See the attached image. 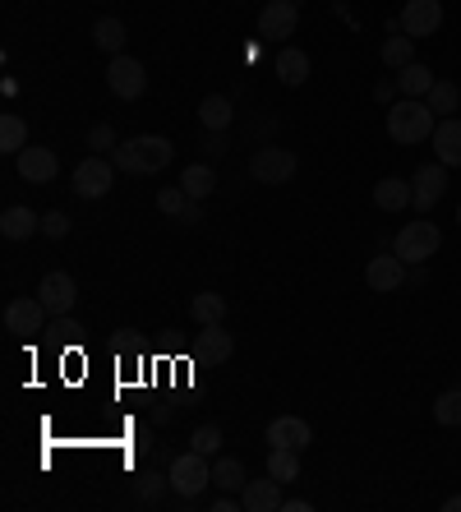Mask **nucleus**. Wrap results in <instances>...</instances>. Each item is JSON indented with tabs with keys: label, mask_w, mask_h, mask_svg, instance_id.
I'll use <instances>...</instances> for the list:
<instances>
[{
	"label": "nucleus",
	"mask_w": 461,
	"mask_h": 512,
	"mask_svg": "<svg viewBox=\"0 0 461 512\" xmlns=\"http://www.w3.org/2000/svg\"><path fill=\"white\" fill-rule=\"evenodd\" d=\"M51 314H47V305L37 296H19V300H10L5 305V333H14V337H33V333H42V323H47Z\"/></svg>",
	"instance_id": "obj_11"
},
{
	"label": "nucleus",
	"mask_w": 461,
	"mask_h": 512,
	"mask_svg": "<svg viewBox=\"0 0 461 512\" xmlns=\"http://www.w3.org/2000/svg\"><path fill=\"white\" fill-rule=\"evenodd\" d=\"M180 190L190 194V199H213V190H217V171L213 167H203V162H194V167H185L180 171Z\"/></svg>",
	"instance_id": "obj_24"
},
{
	"label": "nucleus",
	"mask_w": 461,
	"mask_h": 512,
	"mask_svg": "<svg viewBox=\"0 0 461 512\" xmlns=\"http://www.w3.org/2000/svg\"><path fill=\"white\" fill-rule=\"evenodd\" d=\"M374 203H379L383 213H402V208H411V203H415L411 180H402V176H383L379 185H374Z\"/></svg>",
	"instance_id": "obj_21"
},
{
	"label": "nucleus",
	"mask_w": 461,
	"mask_h": 512,
	"mask_svg": "<svg viewBox=\"0 0 461 512\" xmlns=\"http://www.w3.org/2000/svg\"><path fill=\"white\" fill-rule=\"evenodd\" d=\"M203 148L213 157H222L226 153V130H203Z\"/></svg>",
	"instance_id": "obj_38"
},
{
	"label": "nucleus",
	"mask_w": 461,
	"mask_h": 512,
	"mask_svg": "<svg viewBox=\"0 0 461 512\" xmlns=\"http://www.w3.org/2000/svg\"><path fill=\"white\" fill-rule=\"evenodd\" d=\"M199 222H203V203H199V199H190V208L180 213V227H199Z\"/></svg>",
	"instance_id": "obj_39"
},
{
	"label": "nucleus",
	"mask_w": 461,
	"mask_h": 512,
	"mask_svg": "<svg viewBox=\"0 0 461 512\" xmlns=\"http://www.w3.org/2000/svg\"><path fill=\"white\" fill-rule=\"evenodd\" d=\"M300 24V5L296 0H268L259 10V37L268 42V47H282L286 37L296 33Z\"/></svg>",
	"instance_id": "obj_8"
},
{
	"label": "nucleus",
	"mask_w": 461,
	"mask_h": 512,
	"mask_svg": "<svg viewBox=\"0 0 461 512\" xmlns=\"http://www.w3.org/2000/svg\"><path fill=\"white\" fill-rule=\"evenodd\" d=\"M42 236L65 240V236H70V217H65V213H42Z\"/></svg>",
	"instance_id": "obj_37"
},
{
	"label": "nucleus",
	"mask_w": 461,
	"mask_h": 512,
	"mask_svg": "<svg viewBox=\"0 0 461 512\" xmlns=\"http://www.w3.org/2000/svg\"><path fill=\"white\" fill-rule=\"evenodd\" d=\"M176 416V411H171V406H153V425H166V420Z\"/></svg>",
	"instance_id": "obj_41"
},
{
	"label": "nucleus",
	"mask_w": 461,
	"mask_h": 512,
	"mask_svg": "<svg viewBox=\"0 0 461 512\" xmlns=\"http://www.w3.org/2000/svg\"><path fill=\"white\" fill-rule=\"evenodd\" d=\"M406 273H411V263H402L392 250H379L365 263V286L379 291V296H388V291H402L406 286Z\"/></svg>",
	"instance_id": "obj_9"
},
{
	"label": "nucleus",
	"mask_w": 461,
	"mask_h": 512,
	"mask_svg": "<svg viewBox=\"0 0 461 512\" xmlns=\"http://www.w3.org/2000/svg\"><path fill=\"white\" fill-rule=\"evenodd\" d=\"M411 194H415V213H434V203L448 194V167L443 162H425V167L411 176Z\"/></svg>",
	"instance_id": "obj_10"
},
{
	"label": "nucleus",
	"mask_w": 461,
	"mask_h": 512,
	"mask_svg": "<svg viewBox=\"0 0 461 512\" xmlns=\"http://www.w3.org/2000/svg\"><path fill=\"white\" fill-rule=\"evenodd\" d=\"M434 425H443V429L461 425V388H448V393L434 397Z\"/></svg>",
	"instance_id": "obj_32"
},
{
	"label": "nucleus",
	"mask_w": 461,
	"mask_h": 512,
	"mask_svg": "<svg viewBox=\"0 0 461 512\" xmlns=\"http://www.w3.org/2000/svg\"><path fill=\"white\" fill-rule=\"evenodd\" d=\"M263 439H268V448H296V453H305L309 443H314V429L300 416H277V420H268Z\"/></svg>",
	"instance_id": "obj_15"
},
{
	"label": "nucleus",
	"mask_w": 461,
	"mask_h": 512,
	"mask_svg": "<svg viewBox=\"0 0 461 512\" xmlns=\"http://www.w3.org/2000/svg\"><path fill=\"white\" fill-rule=\"evenodd\" d=\"M107 88L120 97V102H139L143 93H148V70H143L134 56H111V65H107Z\"/></svg>",
	"instance_id": "obj_7"
},
{
	"label": "nucleus",
	"mask_w": 461,
	"mask_h": 512,
	"mask_svg": "<svg viewBox=\"0 0 461 512\" xmlns=\"http://www.w3.org/2000/svg\"><path fill=\"white\" fill-rule=\"evenodd\" d=\"M249 485V471L240 457H217L213 462V489H222V494H240V489Z\"/></svg>",
	"instance_id": "obj_23"
},
{
	"label": "nucleus",
	"mask_w": 461,
	"mask_h": 512,
	"mask_svg": "<svg viewBox=\"0 0 461 512\" xmlns=\"http://www.w3.org/2000/svg\"><path fill=\"white\" fill-rule=\"evenodd\" d=\"M434 162L443 167H461V120L457 116H443L434 125Z\"/></svg>",
	"instance_id": "obj_17"
},
{
	"label": "nucleus",
	"mask_w": 461,
	"mask_h": 512,
	"mask_svg": "<svg viewBox=\"0 0 461 512\" xmlns=\"http://www.w3.org/2000/svg\"><path fill=\"white\" fill-rule=\"evenodd\" d=\"M37 300L47 305L51 319H56V314H70L74 305H79V282H74L70 273H47L37 282Z\"/></svg>",
	"instance_id": "obj_12"
},
{
	"label": "nucleus",
	"mask_w": 461,
	"mask_h": 512,
	"mask_svg": "<svg viewBox=\"0 0 461 512\" xmlns=\"http://www.w3.org/2000/svg\"><path fill=\"white\" fill-rule=\"evenodd\" d=\"M166 480H171V489H176L185 503H194L203 494V489L213 485V462L203 453H176L171 462H166Z\"/></svg>",
	"instance_id": "obj_3"
},
{
	"label": "nucleus",
	"mask_w": 461,
	"mask_h": 512,
	"mask_svg": "<svg viewBox=\"0 0 461 512\" xmlns=\"http://www.w3.org/2000/svg\"><path fill=\"white\" fill-rule=\"evenodd\" d=\"M190 448H194V453H203V457H217V448H222V429H217V425H199L190 434Z\"/></svg>",
	"instance_id": "obj_35"
},
{
	"label": "nucleus",
	"mask_w": 461,
	"mask_h": 512,
	"mask_svg": "<svg viewBox=\"0 0 461 512\" xmlns=\"http://www.w3.org/2000/svg\"><path fill=\"white\" fill-rule=\"evenodd\" d=\"M88 148H93V153H116L120 148V139H116V125H111V120H102V125H93V130H88Z\"/></svg>",
	"instance_id": "obj_34"
},
{
	"label": "nucleus",
	"mask_w": 461,
	"mask_h": 512,
	"mask_svg": "<svg viewBox=\"0 0 461 512\" xmlns=\"http://www.w3.org/2000/svg\"><path fill=\"white\" fill-rule=\"evenodd\" d=\"M411 60H415V37H406L402 28L388 33V42H383V65H388V70H406Z\"/></svg>",
	"instance_id": "obj_29"
},
{
	"label": "nucleus",
	"mask_w": 461,
	"mask_h": 512,
	"mask_svg": "<svg viewBox=\"0 0 461 512\" xmlns=\"http://www.w3.org/2000/svg\"><path fill=\"white\" fill-rule=\"evenodd\" d=\"M14 167H19V176H24L28 185H51V180L60 176V157H56V148H37V143H28L24 153L14 157Z\"/></svg>",
	"instance_id": "obj_14"
},
{
	"label": "nucleus",
	"mask_w": 461,
	"mask_h": 512,
	"mask_svg": "<svg viewBox=\"0 0 461 512\" xmlns=\"http://www.w3.org/2000/svg\"><path fill=\"white\" fill-rule=\"evenodd\" d=\"M392 88H397V84H392V79H379V84H374V97H379V102H388V107H392Z\"/></svg>",
	"instance_id": "obj_40"
},
{
	"label": "nucleus",
	"mask_w": 461,
	"mask_h": 512,
	"mask_svg": "<svg viewBox=\"0 0 461 512\" xmlns=\"http://www.w3.org/2000/svg\"><path fill=\"white\" fill-rule=\"evenodd\" d=\"M93 42H97V51H107V56H120L125 51V24L120 19H97L93 24Z\"/></svg>",
	"instance_id": "obj_31"
},
{
	"label": "nucleus",
	"mask_w": 461,
	"mask_h": 512,
	"mask_svg": "<svg viewBox=\"0 0 461 512\" xmlns=\"http://www.w3.org/2000/svg\"><path fill=\"white\" fill-rule=\"evenodd\" d=\"M231 120H236V107H231V97L226 93H208L199 102V125L203 130H231Z\"/></svg>",
	"instance_id": "obj_22"
},
{
	"label": "nucleus",
	"mask_w": 461,
	"mask_h": 512,
	"mask_svg": "<svg viewBox=\"0 0 461 512\" xmlns=\"http://www.w3.org/2000/svg\"><path fill=\"white\" fill-rule=\"evenodd\" d=\"M268 476L282 480V485L300 480V453L296 448H268Z\"/></svg>",
	"instance_id": "obj_30"
},
{
	"label": "nucleus",
	"mask_w": 461,
	"mask_h": 512,
	"mask_svg": "<svg viewBox=\"0 0 461 512\" xmlns=\"http://www.w3.org/2000/svg\"><path fill=\"white\" fill-rule=\"evenodd\" d=\"M171 157H176V143L162 139V134H139V139L120 143L111 162L116 171H130V176H157V171L171 167Z\"/></svg>",
	"instance_id": "obj_1"
},
{
	"label": "nucleus",
	"mask_w": 461,
	"mask_h": 512,
	"mask_svg": "<svg viewBox=\"0 0 461 512\" xmlns=\"http://www.w3.org/2000/svg\"><path fill=\"white\" fill-rule=\"evenodd\" d=\"M42 231V217L33 213V208H24V203H14V208H5L0 213V236L5 240H28Z\"/></svg>",
	"instance_id": "obj_20"
},
{
	"label": "nucleus",
	"mask_w": 461,
	"mask_h": 512,
	"mask_svg": "<svg viewBox=\"0 0 461 512\" xmlns=\"http://www.w3.org/2000/svg\"><path fill=\"white\" fill-rule=\"evenodd\" d=\"M388 134L397 143H425L434 139V111H429L425 97H402V102H392L388 107Z\"/></svg>",
	"instance_id": "obj_2"
},
{
	"label": "nucleus",
	"mask_w": 461,
	"mask_h": 512,
	"mask_svg": "<svg viewBox=\"0 0 461 512\" xmlns=\"http://www.w3.org/2000/svg\"><path fill=\"white\" fill-rule=\"evenodd\" d=\"M162 489H171V480L162 471H143L139 476V503H157L162 499Z\"/></svg>",
	"instance_id": "obj_36"
},
{
	"label": "nucleus",
	"mask_w": 461,
	"mask_h": 512,
	"mask_svg": "<svg viewBox=\"0 0 461 512\" xmlns=\"http://www.w3.org/2000/svg\"><path fill=\"white\" fill-rule=\"evenodd\" d=\"M190 319L199 323V328H213V323L226 319V300L217 296V291H199V296L190 300Z\"/></svg>",
	"instance_id": "obj_26"
},
{
	"label": "nucleus",
	"mask_w": 461,
	"mask_h": 512,
	"mask_svg": "<svg viewBox=\"0 0 461 512\" xmlns=\"http://www.w3.org/2000/svg\"><path fill=\"white\" fill-rule=\"evenodd\" d=\"M272 74H277L286 88H300L309 79V56L300 47H277V56H272Z\"/></svg>",
	"instance_id": "obj_18"
},
{
	"label": "nucleus",
	"mask_w": 461,
	"mask_h": 512,
	"mask_svg": "<svg viewBox=\"0 0 461 512\" xmlns=\"http://www.w3.org/2000/svg\"><path fill=\"white\" fill-rule=\"evenodd\" d=\"M429 111H434L438 120L443 116H457V107H461V88L452 84V79H434V88H429Z\"/></svg>",
	"instance_id": "obj_27"
},
{
	"label": "nucleus",
	"mask_w": 461,
	"mask_h": 512,
	"mask_svg": "<svg viewBox=\"0 0 461 512\" xmlns=\"http://www.w3.org/2000/svg\"><path fill=\"white\" fill-rule=\"evenodd\" d=\"M397 24L406 37H434L443 28V0H406Z\"/></svg>",
	"instance_id": "obj_13"
},
{
	"label": "nucleus",
	"mask_w": 461,
	"mask_h": 512,
	"mask_svg": "<svg viewBox=\"0 0 461 512\" xmlns=\"http://www.w3.org/2000/svg\"><path fill=\"white\" fill-rule=\"evenodd\" d=\"M28 148V125H24V116H14V111H5L0 116V153H24Z\"/></svg>",
	"instance_id": "obj_28"
},
{
	"label": "nucleus",
	"mask_w": 461,
	"mask_h": 512,
	"mask_svg": "<svg viewBox=\"0 0 461 512\" xmlns=\"http://www.w3.org/2000/svg\"><path fill=\"white\" fill-rule=\"evenodd\" d=\"M240 503H245V512H282L286 494H282V480H249L245 489H240Z\"/></svg>",
	"instance_id": "obj_16"
},
{
	"label": "nucleus",
	"mask_w": 461,
	"mask_h": 512,
	"mask_svg": "<svg viewBox=\"0 0 461 512\" xmlns=\"http://www.w3.org/2000/svg\"><path fill=\"white\" fill-rule=\"evenodd\" d=\"M296 153L291 148H277V143H268V148H259V153L249 157V176L259 180V185H286V180L296 176Z\"/></svg>",
	"instance_id": "obj_6"
},
{
	"label": "nucleus",
	"mask_w": 461,
	"mask_h": 512,
	"mask_svg": "<svg viewBox=\"0 0 461 512\" xmlns=\"http://www.w3.org/2000/svg\"><path fill=\"white\" fill-rule=\"evenodd\" d=\"M457 222H461V208H457Z\"/></svg>",
	"instance_id": "obj_43"
},
{
	"label": "nucleus",
	"mask_w": 461,
	"mask_h": 512,
	"mask_svg": "<svg viewBox=\"0 0 461 512\" xmlns=\"http://www.w3.org/2000/svg\"><path fill=\"white\" fill-rule=\"evenodd\" d=\"M157 208H162L166 217H176V222H180V213L190 208V194L180 190V185H162V190H157Z\"/></svg>",
	"instance_id": "obj_33"
},
{
	"label": "nucleus",
	"mask_w": 461,
	"mask_h": 512,
	"mask_svg": "<svg viewBox=\"0 0 461 512\" xmlns=\"http://www.w3.org/2000/svg\"><path fill=\"white\" fill-rule=\"evenodd\" d=\"M443 512H461V494H452V499L443 503Z\"/></svg>",
	"instance_id": "obj_42"
},
{
	"label": "nucleus",
	"mask_w": 461,
	"mask_h": 512,
	"mask_svg": "<svg viewBox=\"0 0 461 512\" xmlns=\"http://www.w3.org/2000/svg\"><path fill=\"white\" fill-rule=\"evenodd\" d=\"M199 365H226L231 360V351H236V342H231V333H226L222 323H213V328H203L199 333Z\"/></svg>",
	"instance_id": "obj_19"
},
{
	"label": "nucleus",
	"mask_w": 461,
	"mask_h": 512,
	"mask_svg": "<svg viewBox=\"0 0 461 512\" xmlns=\"http://www.w3.org/2000/svg\"><path fill=\"white\" fill-rule=\"evenodd\" d=\"M111 185H116V162L107 153H88L79 167L70 171V190L79 199H107Z\"/></svg>",
	"instance_id": "obj_4"
},
{
	"label": "nucleus",
	"mask_w": 461,
	"mask_h": 512,
	"mask_svg": "<svg viewBox=\"0 0 461 512\" xmlns=\"http://www.w3.org/2000/svg\"><path fill=\"white\" fill-rule=\"evenodd\" d=\"M397 88H402V97H429V88H434V70L420 65V60H411L406 70H397Z\"/></svg>",
	"instance_id": "obj_25"
},
{
	"label": "nucleus",
	"mask_w": 461,
	"mask_h": 512,
	"mask_svg": "<svg viewBox=\"0 0 461 512\" xmlns=\"http://www.w3.org/2000/svg\"><path fill=\"white\" fill-rule=\"evenodd\" d=\"M438 245H443V231L434 222H406L397 231V240H392V254L402 263H429L438 254Z\"/></svg>",
	"instance_id": "obj_5"
}]
</instances>
